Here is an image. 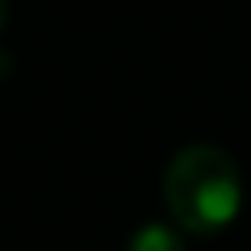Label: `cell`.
Listing matches in <instances>:
<instances>
[{"label":"cell","instance_id":"cell-1","mask_svg":"<svg viewBox=\"0 0 251 251\" xmlns=\"http://www.w3.org/2000/svg\"><path fill=\"white\" fill-rule=\"evenodd\" d=\"M243 204L239 165L220 145H188L165 169V208L192 235L224 231Z\"/></svg>","mask_w":251,"mask_h":251},{"label":"cell","instance_id":"cell-2","mask_svg":"<svg viewBox=\"0 0 251 251\" xmlns=\"http://www.w3.org/2000/svg\"><path fill=\"white\" fill-rule=\"evenodd\" d=\"M126 251H184V239L169 224H145L129 235Z\"/></svg>","mask_w":251,"mask_h":251},{"label":"cell","instance_id":"cell-3","mask_svg":"<svg viewBox=\"0 0 251 251\" xmlns=\"http://www.w3.org/2000/svg\"><path fill=\"white\" fill-rule=\"evenodd\" d=\"M4 16H8V4L0 0V27H4Z\"/></svg>","mask_w":251,"mask_h":251}]
</instances>
